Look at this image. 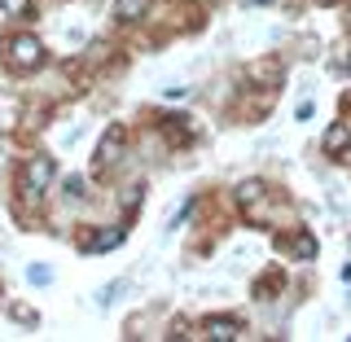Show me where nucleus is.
<instances>
[{
  "instance_id": "1",
  "label": "nucleus",
  "mask_w": 351,
  "mask_h": 342,
  "mask_svg": "<svg viewBox=\"0 0 351 342\" xmlns=\"http://www.w3.org/2000/svg\"><path fill=\"white\" fill-rule=\"evenodd\" d=\"M53 175H58L53 158H31L27 171H22V193H27V197H40V193L53 184Z\"/></svg>"
},
{
  "instance_id": "9",
  "label": "nucleus",
  "mask_w": 351,
  "mask_h": 342,
  "mask_svg": "<svg viewBox=\"0 0 351 342\" xmlns=\"http://www.w3.org/2000/svg\"><path fill=\"white\" fill-rule=\"evenodd\" d=\"M0 14L5 18H31V0H0Z\"/></svg>"
},
{
  "instance_id": "12",
  "label": "nucleus",
  "mask_w": 351,
  "mask_h": 342,
  "mask_svg": "<svg viewBox=\"0 0 351 342\" xmlns=\"http://www.w3.org/2000/svg\"><path fill=\"white\" fill-rule=\"evenodd\" d=\"M66 193H71V197H84V180H80V175H71V180H66Z\"/></svg>"
},
{
  "instance_id": "4",
  "label": "nucleus",
  "mask_w": 351,
  "mask_h": 342,
  "mask_svg": "<svg viewBox=\"0 0 351 342\" xmlns=\"http://www.w3.org/2000/svg\"><path fill=\"white\" fill-rule=\"evenodd\" d=\"M237 334H241V325L228 321V316H224V321H219V316H215V321H206V338H215V342H233Z\"/></svg>"
},
{
  "instance_id": "10",
  "label": "nucleus",
  "mask_w": 351,
  "mask_h": 342,
  "mask_svg": "<svg viewBox=\"0 0 351 342\" xmlns=\"http://www.w3.org/2000/svg\"><path fill=\"white\" fill-rule=\"evenodd\" d=\"M294 255H299V259H312V255H316V241H312V237L303 233L299 241H294Z\"/></svg>"
},
{
  "instance_id": "5",
  "label": "nucleus",
  "mask_w": 351,
  "mask_h": 342,
  "mask_svg": "<svg viewBox=\"0 0 351 342\" xmlns=\"http://www.w3.org/2000/svg\"><path fill=\"white\" fill-rule=\"evenodd\" d=\"M325 149H329V154H343V149H351V132H347L343 123H334V127L325 132Z\"/></svg>"
},
{
  "instance_id": "8",
  "label": "nucleus",
  "mask_w": 351,
  "mask_h": 342,
  "mask_svg": "<svg viewBox=\"0 0 351 342\" xmlns=\"http://www.w3.org/2000/svg\"><path fill=\"white\" fill-rule=\"evenodd\" d=\"M259 197H263V184H259V180H246V184H237V202H241V206L259 202Z\"/></svg>"
},
{
  "instance_id": "3",
  "label": "nucleus",
  "mask_w": 351,
  "mask_h": 342,
  "mask_svg": "<svg viewBox=\"0 0 351 342\" xmlns=\"http://www.w3.org/2000/svg\"><path fill=\"white\" fill-rule=\"evenodd\" d=\"M119 154H123V127H110L101 136V149H97V167H110Z\"/></svg>"
},
{
  "instance_id": "11",
  "label": "nucleus",
  "mask_w": 351,
  "mask_h": 342,
  "mask_svg": "<svg viewBox=\"0 0 351 342\" xmlns=\"http://www.w3.org/2000/svg\"><path fill=\"white\" fill-rule=\"evenodd\" d=\"M27 281L31 285H49V268H40V263H36V268H27Z\"/></svg>"
},
{
  "instance_id": "7",
  "label": "nucleus",
  "mask_w": 351,
  "mask_h": 342,
  "mask_svg": "<svg viewBox=\"0 0 351 342\" xmlns=\"http://www.w3.org/2000/svg\"><path fill=\"white\" fill-rule=\"evenodd\" d=\"M119 241H123V233H119V228H106V233H97L88 241V250H110V246H119Z\"/></svg>"
},
{
  "instance_id": "13",
  "label": "nucleus",
  "mask_w": 351,
  "mask_h": 342,
  "mask_svg": "<svg viewBox=\"0 0 351 342\" xmlns=\"http://www.w3.org/2000/svg\"><path fill=\"white\" fill-rule=\"evenodd\" d=\"M250 5H268V0H250Z\"/></svg>"
},
{
  "instance_id": "2",
  "label": "nucleus",
  "mask_w": 351,
  "mask_h": 342,
  "mask_svg": "<svg viewBox=\"0 0 351 342\" xmlns=\"http://www.w3.org/2000/svg\"><path fill=\"white\" fill-rule=\"evenodd\" d=\"M5 53H9V62H14L18 71H36L40 58H44V44L36 36H18V40H9Z\"/></svg>"
},
{
  "instance_id": "6",
  "label": "nucleus",
  "mask_w": 351,
  "mask_h": 342,
  "mask_svg": "<svg viewBox=\"0 0 351 342\" xmlns=\"http://www.w3.org/2000/svg\"><path fill=\"white\" fill-rule=\"evenodd\" d=\"M149 9V0H119L114 5V18H123V22H136L141 14Z\"/></svg>"
}]
</instances>
